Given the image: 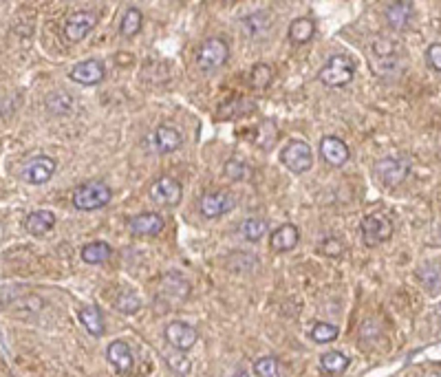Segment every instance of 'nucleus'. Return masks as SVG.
<instances>
[{"mask_svg":"<svg viewBox=\"0 0 441 377\" xmlns=\"http://www.w3.org/2000/svg\"><path fill=\"white\" fill-rule=\"evenodd\" d=\"M110 199H113V190L106 184H100V181L84 184L73 192V205L82 212L100 210V207L108 205Z\"/></svg>","mask_w":441,"mask_h":377,"instance_id":"1","label":"nucleus"},{"mask_svg":"<svg viewBox=\"0 0 441 377\" xmlns=\"http://www.w3.org/2000/svg\"><path fill=\"white\" fill-rule=\"evenodd\" d=\"M373 51L378 58H388V56H395V44L390 40H378L373 44Z\"/></svg>","mask_w":441,"mask_h":377,"instance_id":"36","label":"nucleus"},{"mask_svg":"<svg viewBox=\"0 0 441 377\" xmlns=\"http://www.w3.org/2000/svg\"><path fill=\"white\" fill-rule=\"evenodd\" d=\"M426 377H441V373H428Z\"/></svg>","mask_w":441,"mask_h":377,"instance_id":"39","label":"nucleus"},{"mask_svg":"<svg viewBox=\"0 0 441 377\" xmlns=\"http://www.w3.org/2000/svg\"><path fill=\"white\" fill-rule=\"evenodd\" d=\"M426 60L435 71L441 73V42H435L426 49Z\"/></svg>","mask_w":441,"mask_h":377,"instance_id":"35","label":"nucleus"},{"mask_svg":"<svg viewBox=\"0 0 441 377\" xmlns=\"http://www.w3.org/2000/svg\"><path fill=\"white\" fill-rule=\"evenodd\" d=\"M151 199L159 205H179L184 199V188L181 184L172 177H161L151 186Z\"/></svg>","mask_w":441,"mask_h":377,"instance_id":"9","label":"nucleus"},{"mask_svg":"<svg viewBox=\"0 0 441 377\" xmlns=\"http://www.w3.org/2000/svg\"><path fill=\"white\" fill-rule=\"evenodd\" d=\"M360 234L366 248H378V245L393 236V223L386 215H369L366 219H362Z\"/></svg>","mask_w":441,"mask_h":377,"instance_id":"4","label":"nucleus"},{"mask_svg":"<svg viewBox=\"0 0 441 377\" xmlns=\"http://www.w3.org/2000/svg\"><path fill=\"white\" fill-rule=\"evenodd\" d=\"M163 219L157 215V212H143V215H137L128 221V229L135 236H157L163 229Z\"/></svg>","mask_w":441,"mask_h":377,"instance_id":"16","label":"nucleus"},{"mask_svg":"<svg viewBox=\"0 0 441 377\" xmlns=\"http://www.w3.org/2000/svg\"><path fill=\"white\" fill-rule=\"evenodd\" d=\"M375 71L382 73V75H395L402 71V60L397 56H388V58H378L375 60Z\"/></svg>","mask_w":441,"mask_h":377,"instance_id":"32","label":"nucleus"},{"mask_svg":"<svg viewBox=\"0 0 441 377\" xmlns=\"http://www.w3.org/2000/svg\"><path fill=\"white\" fill-rule=\"evenodd\" d=\"M181 141L184 139H181V135H179V130L172 126H157L153 130V135L148 137V143L159 155H168V153L179 151L181 148Z\"/></svg>","mask_w":441,"mask_h":377,"instance_id":"13","label":"nucleus"},{"mask_svg":"<svg viewBox=\"0 0 441 377\" xmlns=\"http://www.w3.org/2000/svg\"><path fill=\"white\" fill-rule=\"evenodd\" d=\"M141 31V11L137 7H128L120 23V34L124 38H133Z\"/></svg>","mask_w":441,"mask_h":377,"instance_id":"26","label":"nucleus"},{"mask_svg":"<svg viewBox=\"0 0 441 377\" xmlns=\"http://www.w3.org/2000/svg\"><path fill=\"white\" fill-rule=\"evenodd\" d=\"M281 163L293 174H302L312 170L314 166V153L309 148V143L302 139H291L285 148L281 151Z\"/></svg>","mask_w":441,"mask_h":377,"instance_id":"3","label":"nucleus"},{"mask_svg":"<svg viewBox=\"0 0 441 377\" xmlns=\"http://www.w3.org/2000/svg\"><path fill=\"white\" fill-rule=\"evenodd\" d=\"M234 377H248V373H238V375H234Z\"/></svg>","mask_w":441,"mask_h":377,"instance_id":"40","label":"nucleus"},{"mask_svg":"<svg viewBox=\"0 0 441 377\" xmlns=\"http://www.w3.org/2000/svg\"><path fill=\"white\" fill-rule=\"evenodd\" d=\"M201 215L205 219H219L223 215H227V212H232L236 207V199L234 194L225 192V190H219V192H207L201 196Z\"/></svg>","mask_w":441,"mask_h":377,"instance_id":"8","label":"nucleus"},{"mask_svg":"<svg viewBox=\"0 0 441 377\" xmlns=\"http://www.w3.org/2000/svg\"><path fill=\"white\" fill-rule=\"evenodd\" d=\"M97 25V15L93 11H75L64 23V38L69 42L84 40Z\"/></svg>","mask_w":441,"mask_h":377,"instance_id":"10","label":"nucleus"},{"mask_svg":"<svg viewBox=\"0 0 441 377\" xmlns=\"http://www.w3.org/2000/svg\"><path fill=\"white\" fill-rule=\"evenodd\" d=\"M106 75V69L100 60H84V62H77L75 67L71 69L69 77L73 82L82 87H93V84H100Z\"/></svg>","mask_w":441,"mask_h":377,"instance_id":"12","label":"nucleus"},{"mask_svg":"<svg viewBox=\"0 0 441 377\" xmlns=\"http://www.w3.org/2000/svg\"><path fill=\"white\" fill-rule=\"evenodd\" d=\"M276 139H279V133H276V124L265 120L263 124H260V130L256 135V143L260 146L263 151H269L271 146L276 143Z\"/></svg>","mask_w":441,"mask_h":377,"instance_id":"30","label":"nucleus"},{"mask_svg":"<svg viewBox=\"0 0 441 377\" xmlns=\"http://www.w3.org/2000/svg\"><path fill=\"white\" fill-rule=\"evenodd\" d=\"M49 108L56 110V115H69L73 110V102L67 93H53L49 97Z\"/></svg>","mask_w":441,"mask_h":377,"instance_id":"33","label":"nucleus"},{"mask_svg":"<svg viewBox=\"0 0 441 377\" xmlns=\"http://www.w3.org/2000/svg\"><path fill=\"white\" fill-rule=\"evenodd\" d=\"M227 58H230V46H227V42L223 38H207L197 53V67L201 71H215L223 67Z\"/></svg>","mask_w":441,"mask_h":377,"instance_id":"5","label":"nucleus"},{"mask_svg":"<svg viewBox=\"0 0 441 377\" xmlns=\"http://www.w3.org/2000/svg\"><path fill=\"white\" fill-rule=\"evenodd\" d=\"M318 364H320V371L326 373V375H342L349 369L351 359L340 351H326L324 355H320Z\"/></svg>","mask_w":441,"mask_h":377,"instance_id":"21","label":"nucleus"},{"mask_svg":"<svg viewBox=\"0 0 441 377\" xmlns=\"http://www.w3.org/2000/svg\"><path fill=\"white\" fill-rule=\"evenodd\" d=\"M417 278L428 293H437L441 289V263H437V260L423 263L417 271Z\"/></svg>","mask_w":441,"mask_h":377,"instance_id":"22","label":"nucleus"},{"mask_svg":"<svg viewBox=\"0 0 441 377\" xmlns=\"http://www.w3.org/2000/svg\"><path fill=\"white\" fill-rule=\"evenodd\" d=\"M408 174H411V163H408L406 159L384 157L375 163V177H378L386 188H395V186L404 184Z\"/></svg>","mask_w":441,"mask_h":377,"instance_id":"6","label":"nucleus"},{"mask_svg":"<svg viewBox=\"0 0 441 377\" xmlns=\"http://www.w3.org/2000/svg\"><path fill=\"white\" fill-rule=\"evenodd\" d=\"M53 225H56V215L51 210H36L25 221V227L31 236H42L49 229H53Z\"/></svg>","mask_w":441,"mask_h":377,"instance_id":"18","label":"nucleus"},{"mask_svg":"<svg viewBox=\"0 0 441 377\" xmlns=\"http://www.w3.org/2000/svg\"><path fill=\"white\" fill-rule=\"evenodd\" d=\"M314 34H316V25L312 18H305V15L302 18L291 20V25H289V40L293 44H307L314 38Z\"/></svg>","mask_w":441,"mask_h":377,"instance_id":"24","label":"nucleus"},{"mask_svg":"<svg viewBox=\"0 0 441 377\" xmlns=\"http://www.w3.org/2000/svg\"><path fill=\"white\" fill-rule=\"evenodd\" d=\"M115 309L122 311V314H137V311L141 309V300H139V296H135L133 291L126 289L115 298Z\"/></svg>","mask_w":441,"mask_h":377,"instance_id":"31","label":"nucleus"},{"mask_svg":"<svg viewBox=\"0 0 441 377\" xmlns=\"http://www.w3.org/2000/svg\"><path fill=\"white\" fill-rule=\"evenodd\" d=\"M168 364H170L177 373H181V375H186V373L190 371V362H188V359H184L181 355H170V357H168Z\"/></svg>","mask_w":441,"mask_h":377,"instance_id":"38","label":"nucleus"},{"mask_svg":"<svg viewBox=\"0 0 441 377\" xmlns=\"http://www.w3.org/2000/svg\"><path fill=\"white\" fill-rule=\"evenodd\" d=\"M223 172H225L227 179H232V181H243V179H248V166H245V163L238 161V159H230V161H227Z\"/></svg>","mask_w":441,"mask_h":377,"instance_id":"34","label":"nucleus"},{"mask_svg":"<svg viewBox=\"0 0 441 377\" xmlns=\"http://www.w3.org/2000/svg\"><path fill=\"white\" fill-rule=\"evenodd\" d=\"M320 252L324 254V256H340L342 254V243L338 241V238H326L322 245H320Z\"/></svg>","mask_w":441,"mask_h":377,"instance_id":"37","label":"nucleus"},{"mask_svg":"<svg viewBox=\"0 0 441 377\" xmlns=\"http://www.w3.org/2000/svg\"><path fill=\"white\" fill-rule=\"evenodd\" d=\"M353 75H355V64L347 56H331L329 62H326L318 73L322 84L331 87V89L347 87L353 79Z\"/></svg>","mask_w":441,"mask_h":377,"instance_id":"2","label":"nucleus"},{"mask_svg":"<svg viewBox=\"0 0 441 377\" xmlns=\"http://www.w3.org/2000/svg\"><path fill=\"white\" fill-rule=\"evenodd\" d=\"M53 174H56V161L51 157H34L31 161H27V166L20 172L23 181L29 186H42Z\"/></svg>","mask_w":441,"mask_h":377,"instance_id":"11","label":"nucleus"},{"mask_svg":"<svg viewBox=\"0 0 441 377\" xmlns=\"http://www.w3.org/2000/svg\"><path fill=\"white\" fill-rule=\"evenodd\" d=\"M320 157L326 163H329V166L340 168V166H345V163L349 161L351 151H349V146L342 141L340 137L329 135V137H322L320 139Z\"/></svg>","mask_w":441,"mask_h":377,"instance_id":"15","label":"nucleus"},{"mask_svg":"<svg viewBox=\"0 0 441 377\" xmlns=\"http://www.w3.org/2000/svg\"><path fill=\"white\" fill-rule=\"evenodd\" d=\"M271 77H274V71L269 64H263V62H258L256 67L252 69L250 73V82H252V87L254 89H267L271 84Z\"/></svg>","mask_w":441,"mask_h":377,"instance_id":"28","label":"nucleus"},{"mask_svg":"<svg viewBox=\"0 0 441 377\" xmlns=\"http://www.w3.org/2000/svg\"><path fill=\"white\" fill-rule=\"evenodd\" d=\"M254 373L256 377H281V364L276 357H260L254 362Z\"/></svg>","mask_w":441,"mask_h":377,"instance_id":"29","label":"nucleus"},{"mask_svg":"<svg viewBox=\"0 0 441 377\" xmlns=\"http://www.w3.org/2000/svg\"><path fill=\"white\" fill-rule=\"evenodd\" d=\"M110 254H113V248L108 243H104V241H95V243H89V245L82 248V260L89 263V265L106 263V260L110 258Z\"/></svg>","mask_w":441,"mask_h":377,"instance_id":"23","label":"nucleus"},{"mask_svg":"<svg viewBox=\"0 0 441 377\" xmlns=\"http://www.w3.org/2000/svg\"><path fill=\"white\" fill-rule=\"evenodd\" d=\"M79 322L84 324V329L95 336V338H102L104 331H106V324H104V314L97 307L89 305V307H82L79 309Z\"/></svg>","mask_w":441,"mask_h":377,"instance_id":"19","label":"nucleus"},{"mask_svg":"<svg viewBox=\"0 0 441 377\" xmlns=\"http://www.w3.org/2000/svg\"><path fill=\"white\" fill-rule=\"evenodd\" d=\"M199 340V333L194 329L192 324L188 322H181V320H174L166 326V342L170 347L179 353H186L190 351L194 344Z\"/></svg>","mask_w":441,"mask_h":377,"instance_id":"7","label":"nucleus"},{"mask_svg":"<svg viewBox=\"0 0 441 377\" xmlns=\"http://www.w3.org/2000/svg\"><path fill=\"white\" fill-rule=\"evenodd\" d=\"M413 11H415V5L411 3V0H404V3H390L386 7V20H388L390 27L404 29L408 23H411Z\"/></svg>","mask_w":441,"mask_h":377,"instance_id":"20","label":"nucleus"},{"mask_svg":"<svg viewBox=\"0 0 441 377\" xmlns=\"http://www.w3.org/2000/svg\"><path fill=\"white\" fill-rule=\"evenodd\" d=\"M309 336H312L316 344H326V342H333L340 336V329L331 322H316Z\"/></svg>","mask_w":441,"mask_h":377,"instance_id":"27","label":"nucleus"},{"mask_svg":"<svg viewBox=\"0 0 441 377\" xmlns=\"http://www.w3.org/2000/svg\"><path fill=\"white\" fill-rule=\"evenodd\" d=\"M241 232H243V236L248 238L250 243H258L263 236H267V232H269V223H267L265 219H258V217L245 219V223L241 225Z\"/></svg>","mask_w":441,"mask_h":377,"instance_id":"25","label":"nucleus"},{"mask_svg":"<svg viewBox=\"0 0 441 377\" xmlns=\"http://www.w3.org/2000/svg\"><path fill=\"white\" fill-rule=\"evenodd\" d=\"M106 357H108V362L113 364V369H115L120 375H130L135 369V355L124 340L110 342L108 349H106Z\"/></svg>","mask_w":441,"mask_h":377,"instance_id":"14","label":"nucleus"},{"mask_svg":"<svg viewBox=\"0 0 441 377\" xmlns=\"http://www.w3.org/2000/svg\"><path fill=\"white\" fill-rule=\"evenodd\" d=\"M298 243H300V229L293 223H285L281 227H276L271 234V250L276 254L291 252Z\"/></svg>","mask_w":441,"mask_h":377,"instance_id":"17","label":"nucleus"}]
</instances>
